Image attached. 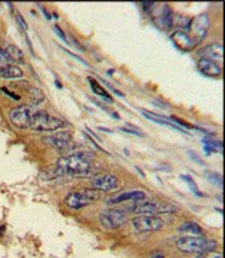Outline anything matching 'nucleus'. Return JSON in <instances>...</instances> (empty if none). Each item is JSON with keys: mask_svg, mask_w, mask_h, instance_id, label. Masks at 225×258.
Returning a JSON list of instances; mask_svg holds the SVG:
<instances>
[{"mask_svg": "<svg viewBox=\"0 0 225 258\" xmlns=\"http://www.w3.org/2000/svg\"><path fill=\"white\" fill-rule=\"evenodd\" d=\"M92 171L91 155L85 152H73L70 155L59 158L56 169L52 172L53 178L67 175H88Z\"/></svg>", "mask_w": 225, "mask_h": 258, "instance_id": "f257e3e1", "label": "nucleus"}, {"mask_svg": "<svg viewBox=\"0 0 225 258\" xmlns=\"http://www.w3.org/2000/svg\"><path fill=\"white\" fill-rule=\"evenodd\" d=\"M128 210L136 215H157V214H174L178 211V207L158 200H141L132 204Z\"/></svg>", "mask_w": 225, "mask_h": 258, "instance_id": "f03ea898", "label": "nucleus"}, {"mask_svg": "<svg viewBox=\"0 0 225 258\" xmlns=\"http://www.w3.org/2000/svg\"><path fill=\"white\" fill-rule=\"evenodd\" d=\"M177 247L188 254H202V252H211L216 248V242L206 237H181L177 241Z\"/></svg>", "mask_w": 225, "mask_h": 258, "instance_id": "7ed1b4c3", "label": "nucleus"}, {"mask_svg": "<svg viewBox=\"0 0 225 258\" xmlns=\"http://www.w3.org/2000/svg\"><path fill=\"white\" fill-rule=\"evenodd\" d=\"M66 126H67V123L65 120L55 118V116L49 115L46 112L39 111V109L35 111L32 123H30V128L33 131H38V132H53V131L66 128Z\"/></svg>", "mask_w": 225, "mask_h": 258, "instance_id": "20e7f679", "label": "nucleus"}, {"mask_svg": "<svg viewBox=\"0 0 225 258\" xmlns=\"http://www.w3.org/2000/svg\"><path fill=\"white\" fill-rule=\"evenodd\" d=\"M99 198V191L96 189H84V191H76L66 195L65 204L69 208L73 210H81L86 205L95 203Z\"/></svg>", "mask_w": 225, "mask_h": 258, "instance_id": "39448f33", "label": "nucleus"}, {"mask_svg": "<svg viewBox=\"0 0 225 258\" xmlns=\"http://www.w3.org/2000/svg\"><path fill=\"white\" fill-rule=\"evenodd\" d=\"M99 222L106 230H116V228H121L126 222V214L122 210H116V208L103 210L99 214Z\"/></svg>", "mask_w": 225, "mask_h": 258, "instance_id": "423d86ee", "label": "nucleus"}, {"mask_svg": "<svg viewBox=\"0 0 225 258\" xmlns=\"http://www.w3.org/2000/svg\"><path fill=\"white\" fill-rule=\"evenodd\" d=\"M132 227L136 232L158 231L164 227V220L158 215H136L132 220Z\"/></svg>", "mask_w": 225, "mask_h": 258, "instance_id": "0eeeda50", "label": "nucleus"}, {"mask_svg": "<svg viewBox=\"0 0 225 258\" xmlns=\"http://www.w3.org/2000/svg\"><path fill=\"white\" fill-rule=\"evenodd\" d=\"M36 109H30L29 106H18L9 112V120L18 128H30L32 118Z\"/></svg>", "mask_w": 225, "mask_h": 258, "instance_id": "6e6552de", "label": "nucleus"}, {"mask_svg": "<svg viewBox=\"0 0 225 258\" xmlns=\"http://www.w3.org/2000/svg\"><path fill=\"white\" fill-rule=\"evenodd\" d=\"M118 178L112 174H105V175L95 176L92 179V186L94 189L99 191V192H108V191H112L118 188Z\"/></svg>", "mask_w": 225, "mask_h": 258, "instance_id": "1a4fd4ad", "label": "nucleus"}, {"mask_svg": "<svg viewBox=\"0 0 225 258\" xmlns=\"http://www.w3.org/2000/svg\"><path fill=\"white\" fill-rule=\"evenodd\" d=\"M43 142L49 147L57 149V151H65L70 147L72 135L69 132H56L53 135H49L46 138H43Z\"/></svg>", "mask_w": 225, "mask_h": 258, "instance_id": "9d476101", "label": "nucleus"}, {"mask_svg": "<svg viewBox=\"0 0 225 258\" xmlns=\"http://www.w3.org/2000/svg\"><path fill=\"white\" fill-rule=\"evenodd\" d=\"M146 194L141 191V189H133V191H125V192L118 194L112 198H108L106 200V204L108 205H116V204H122V203H136V201H141V200H145Z\"/></svg>", "mask_w": 225, "mask_h": 258, "instance_id": "9b49d317", "label": "nucleus"}, {"mask_svg": "<svg viewBox=\"0 0 225 258\" xmlns=\"http://www.w3.org/2000/svg\"><path fill=\"white\" fill-rule=\"evenodd\" d=\"M199 59H209V60H219L222 62V57H224V47L221 43H212V45H208V46L202 47L199 52H198Z\"/></svg>", "mask_w": 225, "mask_h": 258, "instance_id": "f8f14e48", "label": "nucleus"}, {"mask_svg": "<svg viewBox=\"0 0 225 258\" xmlns=\"http://www.w3.org/2000/svg\"><path fill=\"white\" fill-rule=\"evenodd\" d=\"M189 29H192V32H194V35L197 37V42L198 39H202V37H205L206 32H208V29H209V18L206 16V15H201V16H198L195 18L192 22H191V26Z\"/></svg>", "mask_w": 225, "mask_h": 258, "instance_id": "ddd939ff", "label": "nucleus"}, {"mask_svg": "<svg viewBox=\"0 0 225 258\" xmlns=\"http://www.w3.org/2000/svg\"><path fill=\"white\" fill-rule=\"evenodd\" d=\"M198 71L205 76H212V78H216L219 75L222 74V69L221 66L214 62V60H209V59H199L198 60Z\"/></svg>", "mask_w": 225, "mask_h": 258, "instance_id": "4468645a", "label": "nucleus"}, {"mask_svg": "<svg viewBox=\"0 0 225 258\" xmlns=\"http://www.w3.org/2000/svg\"><path fill=\"white\" fill-rule=\"evenodd\" d=\"M172 40H174V43L179 47V49H182V50H188V49H192L194 45L197 43L194 39H191V37L188 36L185 32H175L174 33V36H172Z\"/></svg>", "mask_w": 225, "mask_h": 258, "instance_id": "2eb2a0df", "label": "nucleus"}, {"mask_svg": "<svg viewBox=\"0 0 225 258\" xmlns=\"http://www.w3.org/2000/svg\"><path fill=\"white\" fill-rule=\"evenodd\" d=\"M0 78L9 79V81H16L23 78V71L16 64H9L5 68H0Z\"/></svg>", "mask_w": 225, "mask_h": 258, "instance_id": "dca6fc26", "label": "nucleus"}, {"mask_svg": "<svg viewBox=\"0 0 225 258\" xmlns=\"http://www.w3.org/2000/svg\"><path fill=\"white\" fill-rule=\"evenodd\" d=\"M179 231L181 232H185L187 235L185 237H197V235H201L202 234V230L201 227L198 225L197 222H184L181 227H179Z\"/></svg>", "mask_w": 225, "mask_h": 258, "instance_id": "f3484780", "label": "nucleus"}, {"mask_svg": "<svg viewBox=\"0 0 225 258\" xmlns=\"http://www.w3.org/2000/svg\"><path fill=\"white\" fill-rule=\"evenodd\" d=\"M89 82H91V88H92V91H94V92L96 93V95H99V96L102 98L103 101H106V102H109V103H112L113 99H112V98H111V95H109V93L105 91V88H102V86H101L99 83L96 82L95 79H92V78H89Z\"/></svg>", "mask_w": 225, "mask_h": 258, "instance_id": "a211bd4d", "label": "nucleus"}, {"mask_svg": "<svg viewBox=\"0 0 225 258\" xmlns=\"http://www.w3.org/2000/svg\"><path fill=\"white\" fill-rule=\"evenodd\" d=\"M5 50L8 52V55L13 62H22L23 60V52L16 45H8Z\"/></svg>", "mask_w": 225, "mask_h": 258, "instance_id": "6ab92c4d", "label": "nucleus"}, {"mask_svg": "<svg viewBox=\"0 0 225 258\" xmlns=\"http://www.w3.org/2000/svg\"><path fill=\"white\" fill-rule=\"evenodd\" d=\"M29 93H30V99H32V102L35 105H39V103L45 102V93L42 92L39 88H36V86L29 88Z\"/></svg>", "mask_w": 225, "mask_h": 258, "instance_id": "aec40b11", "label": "nucleus"}, {"mask_svg": "<svg viewBox=\"0 0 225 258\" xmlns=\"http://www.w3.org/2000/svg\"><path fill=\"white\" fill-rule=\"evenodd\" d=\"M9 64H13V60L9 57L8 52L5 49H2V46H0V68L9 66Z\"/></svg>", "mask_w": 225, "mask_h": 258, "instance_id": "412c9836", "label": "nucleus"}, {"mask_svg": "<svg viewBox=\"0 0 225 258\" xmlns=\"http://www.w3.org/2000/svg\"><path fill=\"white\" fill-rule=\"evenodd\" d=\"M204 144H205V149L208 152H211L212 148H214L215 151H221V149H222L221 142H211V141H208V139H204Z\"/></svg>", "mask_w": 225, "mask_h": 258, "instance_id": "4be33fe9", "label": "nucleus"}, {"mask_svg": "<svg viewBox=\"0 0 225 258\" xmlns=\"http://www.w3.org/2000/svg\"><path fill=\"white\" fill-rule=\"evenodd\" d=\"M208 179H209V181H212V182H215L218 186H222V179H221V175H218V174H212V172H209V174H208Z\"/></svg>", "mask_w": 225, "mask_h": 258, "instance_id": "5701e85b", "label": "nucleus"}, {"mask_svg": "<svg viewBox=\"0 0 225 258\" xmlns=\"http://www.w3.org/2000/svg\"><path fill=\"white\" fill-rule=\"evenodd\" d=\"M16 20H18V23H19V26L22 28V30H25V32H26L28 25H26V22L23 20V18H22V15H20V13H16Z\"/></svg>", "mask_w": 225, "mask_h": 258, "instance_id": "b1692460", "label": "nucleus"}, {"mask_svg": "<svg viewBox=\"0 0 225 258\" xmlns=\"http://www.w3.org/2000/svg\"><path fill=\"white\" fill-rule=\"evenodd\" d=\"M182 178H184V181H187L188 184H189V185H191V186H192V191H194V192H195V194H199V192H198V188H197V186H195V184H194V181L191 179V176L184 175V176H182Z\"/></svg>", "mask_w": 225, "mask_h": 258, "instance_id": "393cba45", "label": "nucleus"}, {"mask_svg": "<svg viewBox=\"0 0 225 258\" xmlns=\"http://www.w3.org/2000/svg\"><path fill=\"white\" fill-rule=\"evenodd\" d=\"M2 92L6 93L8 96H10V98H12V99H15V101H19V99H20V98H19V96H18V95H15V93L9 92L8 89H2Z\"/></svg>", "mask_w": 225, "mask_h": 258, "instance_id": "a878e982", "label": "nucleus"}, {"mask_svg": "<svg viewBox=\"0 0 225 258\" xmlns=\"http://www.w3.org/2000/svg\"><path fill=\"white\" fill-rule=\"evenodd\" d=\"M53 29H55V32H56L57 35L62 37V40H66V36H65V35H63V32H62L60 29L57 28V26H55V28H53Z\"/></svg>", "mask_w": 225, "mask_h": 258, "instance_id": "bb28decb", "label": "nucleus"}, {"mask_svg": "<svg viewBox=\"0 0 225 258\" xmlns=\"http://www.w3.org/2000/svg\"><path fill=\"white\" fill-rule=\"evenodd\" d=\"M149 258H165V257H164V254H161V252H154Z\"/></svg>", "mask_w": 225, "mask_h": 258, "instance_id": "cd10ccee", "label": "nucleus"}]
</instances>
